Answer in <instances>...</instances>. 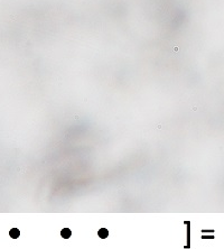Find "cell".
Wrapping results in <instances>:
<instances>
[{"label":"cell","instance_id":"obj_1","mask_svg":"<svg viewBox=\"0 0 224 249\" xmlns=\"http://www.w3.org/2000/svg\"><path fill=\"white\" fill-rule=\"evenodd\" d=\"M9 235H10V237H12V238H15V239H16V238L19 237L20 231H19V230H18L17 228H14V229L10 230Z\"/></svg>","mask_w":224,"mask_h":249},{"label":"cell","instance_id":"obj_2","mask_svg":"<svg viewBox=\"0 0 224 249\" xmlns=\"http://www.w3.org/2000/svg\"><path fill=\"white\" fill-rule=\"evenodd\" d=\"M108 235H109V231L106 229H100L99 230V237L100 238H106L108 237Z\"/></svg>","mask_w":224,"mask_h":249},{"label":"cell","instance_id":"obj_3","mask_svg":"<svg viewBox=\"0 0 224 249\" xmlns=\"http://www.w3.org/2000/svg\"><path fill=\"white\" fill-rule=\"evenodd\" d=\"M61 235H62V237H63V238H69V237H71V230L65 228V229L62 230Z\"/></svg>","mask_w":224,"mask_h":249}]
</instances>
